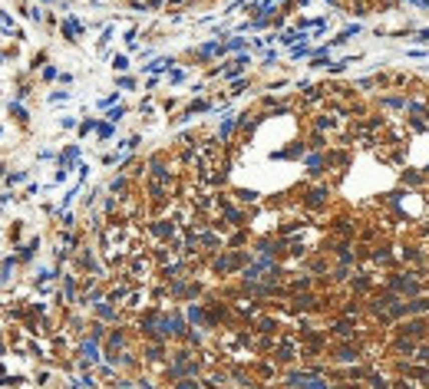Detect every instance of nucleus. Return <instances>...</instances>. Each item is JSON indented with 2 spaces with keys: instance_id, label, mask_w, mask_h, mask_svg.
I'll use <instances>...</instances> for the list:
<instances>
[{
  "instance_id": "obj_11",
  "label": "nucleus",
  "mask_w": 429,
  "mask_h": 389,
  "mask_svg": "<svg viewBox=\"0 0 429 389\" xmlns=\"http://www.w3.org/2000/svg\"><path fill=\"white\" fill-rule=\"evenodd\" d=\"M370 386H373V389H393V386H389V379H383V376H370Z\"/></svg>"
},
{
  "instance_id": "obj_12",
  "label": "nucleus",
  "mask_w": 429,
  "mask_h": 389,
  "mask_svg": "<svg viewBox=\"0 0 429 389\" xmlns=\"http://www.w3.org/2000/svg\"><path fill=\"white\" fill-rule=\"evenodd\" d=\"M403 182H406V185H419L422 175H419V172H403Z\"/></svg>"
},
{
  "instance_id": "obj_7",
  "label": "nucleus",
  "mask_w": 429,
  "mask_h": 389,
  "mask_svg": "<svg viewBox=\"0 0 429 389\" xmlns=\"http://www.w3.org/2000/svg\"><path fill=\"white\" fill-rule=\"evenodd\" d=\"M380 106H383V109H399V106H406V99H403V96H383Z\"/></svg>"
},
{
  "instance_id": "obj_6",
  "label": "nucleus",
  "mask_w": 429,
  "mask_h": 389,
  "mask_svg": "<svg viewBox=\"0 0 429 389\" xmlns=\"http://www.w3.org/2000/svg\"><path fill=\"white\" fill-rule=\"evenodd\" d=\"M357 356H360V353H357L353 346H343V349H337V353H334L337 363H350V359H357Z\"/></svg>"
},
{
  "instance_id": "obj_5",
  "label": "nucleus",
  "mask_w": 429,
  "mask_h": 389,
  "mask_svg": "<svg viewBox=\"0 0 429 389\" xmlns=\"http://www.w3.org/2000/svg\"><path fill=\"white\" fill-rule=\"evenodd\" d=\"M399 257H403V261H413V264H422V261H426L419 247H409V244H403V247H399Z\"/></svg>"
},
{
  "instance_id": "obj_9",
  "label": "nucleus",
  "mask_w": 429,
  "mask_h": 389,
  "mask_svg": "<svg viewBox=\"0 0 429 389\" xmlns=\"http://www.w3.org/2000/svg\"><path fill=\"white\" fill-rule=\"evenodd\" d=\"M334 333H337V336H350V333H353V320H337V323H334Z\"/></svg>"
},
{
  "instance_id": "obj_4",
  "label": "nucleus",
  "mask_w": 429,
  "mask_h": 389,
  "mask_svg": "<svg viewBox=\"0 0 429 389\" xmlns=\"http://www.w3.org/2000/svg\"><path fill=\"white\" fill-rule=\"evenodd\" d=\"M406 112H409L413 119H426V103H422V99H406Z\"/></svg>"
},
{
  "instance_id": "obj_8",
  "label": "nucleus",
  "mask_w": 429,
  "mask_h": 389,
  "mask_svg": "<svg viewBox=\"0 0 429 389\" xmlns=\"http://www.w3.org/2000/svg\"><path fill=\"white\" fill-rule=\"evenodd\" d=\"M373 261H376V264H389V261H393V251H389V244H380V251H373Z\"/></svg>"
},
{
  "instance_id": "obj_2",
  "label": "nucleus",
  "mask_w": 429,
  "mask_h": 389,
  "mask_svg": "<svg viewBox=\"0 0 429 389\" xmlns=\"http://www.w3.org/2000/svg\"><path fill=\"white\" fill-rule=\"evenodd\" d=\"M416 346H419V343L409 340V336H403V340H393V349H396L399 356H413V359H416Z\"/></svg>"
},
{
  "instance_id": "obj_13",
  "label": "nucleus",
  "mask_w": 429,
  "mask_h": 389,
  "mask_svg": "<svg viewBox=\"0 0 429 389\" xmlns=\"http://www.w3.org/2000/svg\"><path fill=\"white\" fill-rule=\"evenodd\" d=\"M416 359H422V363H429V346H416Z\"/></svg>"
},
{
  "instance_id": "obj_1",
  "label": "nucleus",
  "mask_w": 429,
  "mask_h": 389,
  "mask_svg": "<svg viewBox=\"0 0 429 389\" xmlns=\"http://www.w3.org/2000/svg\"><path fill=\"white\" fill-rule=\"evenodd\" d=\"M399 333L409 336V340H422L429 330H426V323H422V320H406V323H399Z\"/></svg>"
},
{
  "instance_id": "obj_3",
  "label": "nucleus",
  "mask_w": 429,
  "mask_h": 389,
  "mask_svg": "<svg viewBox=\"0 0 429 389\" xmlns=\"http://www.w3.org/2000/svg\"><path fill=\"white\" fill-rule=\"evenodd\" d=\"M406 310H409L413 317H419V313H429V297L419 294V297H413V300H406Z\"/></svg>"
},
{
  "instance_id": "obj_15",
  "label": "nucleus",
  "mask_w": 429,
  "mask_h": 389,
  "mask_svg": "<svg viewBox=\"0 0 429 389\" xmlns=\"http://www.w3.org/2000/svg\"><path fill=\"white\" fill-rule=\"evenodd\" d=\"M426 119H429V106H426Z\"/></svg>"
},
{
  "instance_id": "obj_10",
  "label": "nucleus",
  "mask_w": 429,
  "mask_h": 389,
  "mask_svg": "<svg viewBox=\"0 0 429 389\" xmlns=\"http://www.w3.org/2000/svg\"><path fill=\"white\" fill-rule=\"evenodd\" d=\"M353 290H370V274H360V277H353Z\"/></svg>"
},
{
  "instance_id": "obj_14",
  "label": "nucleus",
  "mask_w": 429,
  "mask_h": 389,
  "mask_svg": "<svg viewBox=\"0 0 429 389\" xmlns=\"http://www.w3.org/2000/svg\"><path fill=\"white\" fill-rule=\"evenodd\" d=\"M413 40H419V43H429V30H416V33H413Z\"/></svg>"
}]
</instances>
